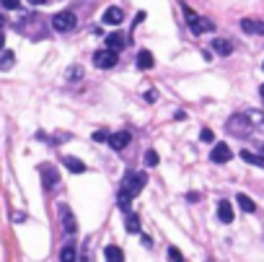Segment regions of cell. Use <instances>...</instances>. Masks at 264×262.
<instances>
[{
    "instance_id": "cell-25",
    "label": "cell",
    "mask_w": 264,
    "mask_h": 262,
    "mask_svg": "<svg viewBox=\"0 0 264 262\" xmlns=\"http://www.w3.org/2000/svg\"><path fill=\"white\" fill-rule=\"evenodd\" d=\"M93 141H96V143H106V141H109V133H106V130L93 133Z\"/></svg>"
},
{
    "instance_id": "cell-20",
    "label": "cell",
    "mask_w": 264,
    "mask_h": 262,
    "mask_svg": "<svg viewBox=\"0 0 264 262\" xmlns=\"http://www.w3.org/2000/svg\"><path fill=\"white\" fill-rule=\"evenodd\" d=\"M62 221H65V231H68V234H75V218H73V213L68 210V208H62Z\"/></svg>"
},
{
    "instance_id": "cell-11",
    "label": "cell",
    "mask_w": 264,
    "mask_h": 262,
    "mask_svg": "<svg viewBox=\"0 0 264 262\" xmlns=\"http://www.w3.org/2000/svg\"><path fill=\"white\" fill-rule=\"evenodd\" d=\"M106 47L119 52V50H124V47H127V39H124L119 32H114V34H109V37H106Z\"/></svg>"
},
{
    "instance_id": "cell-7",
    "label": "cell",
    "mask_w": 264,
    "mask_h": 262,
    "mask_svg": "<svg viewBox=\"0 0 264 262\" xmlns=\"http://www.w3.org/2000/svg\"><path fill=\"white\" fill-rule=\"evenodd\" d=\"M132 141V135L130 133H124V130H119V133H114V135H109V146H112L114 151H122V148H127V143Z\"/></svg>"
},
{
    "instance_id": "cell-12",
    "label": "cell",
    "mask_w": 264,
    "mask_h": 262,
    "mask_svg": "<svg viewBox=\"0 0 264 262\" xmlns=\"http://www.w3.org/2000/svg\"><path fill=\"white\" fill-rule=\"evenodd\" d=\"M62 164H65V169H68V172H73V174H83L86 172V164L81 159H75V156L62 159Z\"/></svg>"
},
{
    "instance_id": "cell-31",
    "label": "cell",
    "mask_w": 264,
    "mask_h": 262,
    "mask_svg": "<svg viewBox=\"0 0 264 262\" xmlns=\"http://www.w3.org/2000/svg\"><path fill=\"white\" fill-rule=\"evenodd\" d=\"M29 3H31V6H44L47 0H29Z\"/></svg>"
},
{
    "instance_id": "cell-22",
    "label": "cell",
    "mask_w": 264,
    "mask_h": 262,
    "mask_svg": "<svg viewBox=\"0 0 264 262\" xmlns=\"http://www.w3.org/2000/svg\"><path fill=\"white\" fill-rule=\"evenodd\" d=\"M248 119H251V125H254V127L264 130V114H261V112H248Z\"/></svg>"
},
{
    "instance_id": "cell-8",
    "label": "cell",
    "mask_w": 264,
    "mask_h": 262,
    "mask_svg": "<svg viewBox=\"0 0 264 262\" xmlns=\"http://www.w3.org/2000/svg\"><path fill=\"white\" fill-rule=\"evenodd\" d=\"M241 29L246 34H261L264 37V21H254V19H243L241 21Z\"/></svg>"
},
{
    "instance_id": "cell-9",
    "label": "cell",
    "mask_w": 264,
    "mask_h": 262,
    "mask_svg": "<svg viewBox=\"0 0 264 262\" xmlns=\"http://www.w3.org/2000/svg\"><path fill=\"white\" fill-rule=\"evenodd\" d=\"M217 218H220L223 223L233 221V205L228 203V200H220V203H217Z\"/></svg>"
},
{
    "instance_id": "cell-30",
    "label": "cell",
    "mask_w": 264,
    "mask_h": 262,
    "mask_svg": "<svg viewBox=\"0 0 264 262\" xmlns=\"http://www.w3.org/2000/svg\"><path fill=\"white\" fill-rule=\"evenodd\" d=\"M145 101H148V104L155 101V91H148V94H145Z\"/></svg>"
},
{
    "instance_id": "cell-16",
    "label": "cell",
    "mask_w": 264,
    "mask_h": 262,
    "mask_svg": "<svg viewBox=\"0 0 264 262\" xmlns=\"http://www.w3.org/2000/svg\"><path fill=\"white\" fill-rule=\"evenodd\" d=\"M241 159H243L246 164H251V166L264 169V156H256V153H251V151H241Z\"/></svg>"
},
{
    "instance_id": "cell-3",
    "label": "cell",
    "mask_w": 264,
    "mask_h": 262,
    "mask_svg": "<svg viewBox=\"0 0 264 262\" xmlns=\"http://www.w3.org/2000/svg\"><path fill=\"white\" fill-rule=\"evenodd\" d=\"M52 26L57 29V32H70V29H75V13H70V11L57 13V16L52 19Z\"/></svg>"
},
{
    "instance_id": "cell-14",
    "label": "cell",
    "mask_w": 264,
    "mask_h": 262,
    "mask_svg": "<svg viewBox=\"0 0 264 262\" xmlns=\"http://www.w3.org/2000/svg\"><path fill=\"white\" fill-rule=\"evenodd\" d=\"M212 50H215L217 55H230V52H233V44H230L228 39H212Z\"/></svg>"
},
{
    "instance_id": "cell-27",
    "label": "cell",
    "mask_w": 264,
    "mask_h": 262,
    "mask_svg": "<svg viewBox=\"0 0 264 262\" xmlns=\"http://www.w3.org/2000/svg\"><path fill=\"white\" fill-rule=\"evenodd\" d=\"M0 3H3V8H8V11H16L21 0H0Z\"/></svg>"
},
{
    "instance_id": "cell-5",
    "label": "cell",
    "mask_w": 264,
    "mask_h": 262,
    "mask_svg": "<svg viewBox=\"0 0 264 262\" xmlns=\"http://www.w3.org/2000/svg\"><path fill=\"white\" fill-rule=\"evenodd\" d=\"M230 156H233V151H230L225 143H217V146L212 148V153H210V161H215V164H225V161H230Z\"/></svg>"
},
{
    "instance_id": "cell-19",
    "label": "cell",
    "mask_w": 264,
    "mask_h": 262,
    "mask_svg": "<svg viewBox=\"0 0 264 262\" xmlns=\"http://www.w3.org/2000/svg\"><path fill=\"white\" fill-rule=\"evenodd\" d=\"M236 203H238V205H241V210H246V213H254V210H256L254 200L248 197V195H238V197H236Z\"/></svg>"
},
{
    "instance_id": "cell-29",
    "label": "cell",
    "mask_w": 264,
    "mask_h": 262,
    "mask_svg": "<svg viewBox=\"0 0 264 262\" xmlns=\"http://www.w3.org/2000/svg\"><path fill=\"white\" fill-rule=\"evenodd\" d=\"M168 257H171V259H181V252L176 249V246H171V249H168Z\"/></svg>"
},
{
    "instance_id": "cell-32",
    "label": "cell",
    "mask_w": 264,
    "mask_h": 262,
    "mask_svg": "<svg viewBox=\"0 0 264 262\" xmlns=\"http://www.w3.org/2000/svg\"><path fill=\"white\" fill-rule=\"evenodd\" d=\"M3 47H6V37H3V34H0V50H3Z\"/></svg>"
},
{
    "instance_id": "cell-1",
    "label": "cell",
    "mask_w": 264,
    "mask_h": 262,
    "mask_svg": "<svg viewBox=\"0 0 264 262\" xmlns=\"http://www.w3.org/2000/svg\"><path fill=\"white\" fill-rule=\"evenodd\" d=\"M145 182H148V177L143 172H127V174H124V179H122V192L135 197L137 192H143Z\"/></svg>"
},
{
    "instance_id": "cell-15",
    "label": "cell",
    "mask_w": 264,
    "mask_h": 262,
    "mask_svg": "<svg viewBox=\"0 0 264 262\" xmlns=\"http://www.w3.org/2000/svg\"><path fill=\"white\" fill-rule=\"evenodd\" d=\"M16 65V55L11 50H3L0 52V70H11Z\"/></svg>"
},
{
    "instance_id": "cell-21",
    "label": "cell",
    "mask_w": 264,
    "mask_h": 262,
    "mask_svg": "<svg viewBox=\"0 0 264 262\" xmlns=\"http://www.w3.org/2000/svg\"><path fill=\"white\" fill-rule=\"evenodd\" d=\"M127 231H130V234H137V231H140V218L135 213H127Z\"/></svg>"
},
{
    "instance_id": "cell-13",
    "label": "cell",
    "mask_w": 264,
    "mask_h": 262,
    "mask_svg": "<svg viewBox=\"0 0 264 262\" xmlns=\"http://www.w3.org/2000/svg\"><path fill=\"white\" fill-rule=\"evenodd\" d=\"M39 172H42V177H44V184H47V187H52L55 182H60V179H57V172H55L52 166L44 164V166H39Z\"/></svg>"
},
{
    "instance_id": "cell-34",
    "label": "cell",
    "mask_w": 264,
    "mask_h": 262,
    "mask_svg": "<svg viewBox=\"0 0 264 262\" xmlns=\"http://www.w3.org/2000/svg\"><path fill=\"white\" fill-rule=\"evenodd\" d=\"M3 24H6V19H3V16H0V26H3Z\"/></svg>"
},
{
    "instance_id": "cell-24",
    "label": "cell",
    "mask_w": 264,
    "mask_h": 262,
    "mask_svg": "<svg viewBox=\"0 0 264 262\" xmlns=\"http://www.w3.org/2000/svg\"><path fill=\"white\" fill-rule=\"evenodd\" d=\"M145 164H148V166H155V164H158V153H155V151H148V153H145Z\"/></svg>"
},
{
    "instance_id": "cell-2",
    "label": "cell",
    "mask_w": 264,
    "mask_h": 262,
    "mask_svg": "<svg viewBox=\"0 0 264 262\" xmlns=\"http://www.w3.org/2000/svg\"><path fill=\"white\" fill-rule=\"evenodd\" d=\"M251 130H254V125H251V119H248V114H233L228 119V133H233V135L246 138Z\"/></svg>"
},
{
    "instance_id": "cell-23",
    "label": "cell",
    "mask_w": 264,
    "mask_h": 262,
    "mask_svg": "<svg viewBox=\"0 0 264 262\" xmlns=\"http://www.w3.org/2000/svg\"><path fill=\"white\" fill-rule=\"evenodd\" d=\"M130 203H132V197H130V195H124V192H119V210L130 213Z\"/></svg>"
},
{
    "instance_id": "cell-33",
    "label": "cell",
    "mask_w": 264,
    "mask_h": 262,
    "mask_svg": "<svg viewBox=\"0 0 264 262\" xmlns=\"http://www.w3.org/2000/svg\"><path fill=\"white\" fill-rule=\"evenodd\" d=\"M259 94H261V101H264V83H261V88H259Z\"/></svg>"
},
{
    "instance_id": "cell-10",
    "label": "cell",
    "mask_w": 264,
    "mask_h": 262,
    "mask_svg": "<svg viewBox=\"0 0 264 262\" xmlns=\"http://www.w3.org/2000/svg\"><path fill=\"white\" fill-rule=\"evenodd\" d=\"M122 19H124V13H122V8H117V6H112V8H106V11H104V21H106V24H112V26L122 24Z\"/></svg>"
},
{
    "instance_id": "cell-4",
    "label": "cell",
    "mask_w": 264,
    "mask_h": 262,
    "mask_svg": "<svg viewBox=\"0 0 264 262\" xmlns=\"http://www.w3.org/2000/svg\"><path fill=\"white\" fill-rule=\"evenodd\" d=\"M93 63H96V68H114L117 65V50H99L96 55H93Z\"/></svg>"
},
{
    "instance_id": "cell-17",
    "label": "cell",
    "mask_w": 264,
    "mask_h": 262,
    "mask_svg": "<svg viewBox=\"0 0 264 262\" xmlns=\"http://www.w3.org/2000/svg\"><path fill=\"white\" fill-rule=\"evenodd\" d=\"M137 68H140V70H150V68H153V55H150L148 50H143V52L137 55Z\"/></svg>"
},
{
    "instance_id": "cell-18",
    "label": "cell",
    "mask_w": 264,
    "mask_h": 262,
    "mask_svg": "<svg viewBox=\"0 0 264 262\" xmlns=\"http://www.w3.org/2000/svg\"><path fill=\"white\" fill-rule=\"evenodd\" d=\"M104 257H106L109 262H119V259H124V252L119 249V246H106V249H104Z\"/></svg>"
},
{
    "instance_id": "cell-28",
    "label": "cell",
    "mask_w": 264,
    "mask_h": 262,
    "mask_svg": "<svg viewBox=\"0 0 264 262\" xmlns=\"http://www.w3.org/2000/svg\"><path fill=\"white\" fill-rule=\"evenodd\" d=\"M199 141H205V143H212V130H202V133H199Z\"/></svg>"
},
{
    "instance_id": "cell-26",
    "label": "cell",
    "mask_w": 264,
    "mask_h": 262,
    "mask_svg": "<svg viewBox=\"0 0 264 262\" xmlns=\"http://www.w3.org/2000/svg\"><path fill=\"white\" fill-rule=\"evenodd\" d=\"M60 257L62 259H75V249H73V246H65V249L60 252Z\"/></svg>"
},
{
    "instance_id": "cell-6",
    "label": "cell",
    "mask_w": 264,
    "mask_h": 262,
    "mask_svg": "<svg viewBox=\"0 0 264 262\" xmlns=\"http://www.w3.org/2000/svg\"><path fill=\"white\" fill-rule=\"evenodd\" d=\"M189 29L194 34H205V32H212V21H207L205 16H197L194 13V16L189 19Z\"/></svg>"
}]
</instances>
